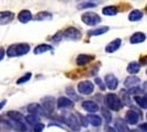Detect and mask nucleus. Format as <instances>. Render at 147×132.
I'll list each match as a JSON object with an SVG mask.
<instances>
[{
	"label": "nucleus",
	"mask_w": 147,
	"mask_h": 132,
	"mask_svg": "<svg viewBox=\"0 0 147 132\" xmlns=\"http://www.w3.org/2000/svg\"><path fill=\"white\" fill-rule=\"evenodd\" d=\"M30 52V45L28 43H16L8 47L7 54L9 57L23 56Z\"/></svg>",
	"instance_id": "obj_1"
},
{
	"label": "nucleus",
	"mask_w": 147,
	"mask_h": 132,
	"mask_svg": "<svg viewBox=\"0 0 147 132\" xmlns=\"http://www.w3.org/2000/svg\"><path fill=\"white\" fill-rule=\"evenodd\" d=\"M104 101H105L107 107L111 110H113V111H119L123 107L121 99L114 94H108L104 98Z\"/></svg>",
	"instance_id": "obj_2"
},
{
	"label": "nucleus",
	"mask_w": 147,
	"mask_h": 132,
	"mask_svg": "<svg viewBox=\"0 0 147 132\" xmlns=\"http://www.w3.org/2000/svg\"><path fill=\"white\" fill-rule=\"evenodd\" d=\"M64 121L74 131H79L80 130V121L79 119H77V114L65 113L64 114Z\"/></svg>",
	"instance_id": "obj_3"
},
{
	"label": "nucleus",
	"mask_w": 147,
	"mask_h": 132,
	"mask_svg": "<svg viewBox=\"0 0 147 132\" xmlns=\"http://www.w3.org/2000/svg\"><path fill=\"white\" fill-rule=\"evenodd\" d=\"M81 20L82 22L87 25H90V26H93V25L98 24L99 22H101V18L100 16H98L97 13L94 12H86L81 16Z\"/></svg>",
	"instance_id": "obj_4"
},
{
	"label": "nucleus",
	"mask_w": 147,
	"mask_h": 132,
	"mask_svg": "<svg viewBox=\"0 0 147 132\" xmlns=\"http://www.w3.org/2000/svg\"><path fill=\"white\" fill-rule=\"evenodd\" d=\"M63 38L76 41V40H79L81 38V32L78 29L74 28V26H69V28H67L65 31L63 32Z\"/></svg>",
	"instance_id": "obj_5"
},
{
	"label": "nucleus",
	"mask_w": 147,
	"mask_h": 132,
	"mask_svg": "<svg viewBox=\"0 0 147 132\" xmlns=\"http://www.w3.org/2000/svg\"><path fill=\"white\" fill-rule=\"evenodd\" d=\"M93 89H94V86L91 82L85 81L78 84V91L81 95H90L93 91Z\"/></svg>",
	"instance_id": "obj_6"
},
{
	"label": "nucleus",
	"mask_w": 147,
	"mask_h": 132,
	"mask_svg": "<svg viewBox=\"0 0 147 132\" xmlns=\"http://www.w3.org/2000/svg\"><path fill=\"white\" fill-rule=\"evenodd\" d=\"M43 102V109L45 110L46 114L47 113H52L55 109V99L53 97H45L42 99Z\"/></svg>",
	"instance_id": "obj_7"
},
{
	"label": "nucleus",
	"mask_w": 147,
	"mask_h": 132,
	"mask_svg": "<svg viewBox=\"0 0 147 132\" xmlns=\"http://www.w3.org/2000/svg\"><path fill=\"white\" fill-rule=\"evenodd\" d=\"M125 119H126L127 123L134 126L140 121V113L137 112L136 110H129L125 114Z\"/></svg>",
	"instance_id": "obj_8"
},
{
	"label": "nucleus",
	"mask_w": 147,
	"mask_h": 132,
	"mask_svg": "<svg viewBox=\"0 0 147 132\" xmlns=\"http://www.w3.org/2000/svg\"><path fill=\"white\" fill-rule=\"evenodd\" d=\"M14 19V13L12 11H1L0 12V24H8L10 22H12Z\"/></svg>",
	"instance_id": "obj_9"
},
{
	"label": "nucleus",
	"mask_w": 147,
	"mask_h": 132,
	"mask_svg": "<svg viewBox=\"0 0 147 132\" xmlns=\"http://www.w3.org/2000/svg\"><path fill=\"white\" fill-rule=\"evenodd\" d=\"M28 110H29L30 113L36 114V116H44V114H46L43 107L41 105H38V104H30L28 106Z\"/></svg>",
	"instance_id": "obj_10"
},
{
	"label": "nucleus",
	"mask_w": 147,
	"mask_h": 132,
	"mask_svg": "<svg viewBox=\"0 0 147 132\" xmlns=\"http://www.w3.org/2000/svg\"><path fill=\"white\" fill-rule=\"evenodd\" d=\"M105 84H107V87L109 89L114 90V89H117V85H119V81L113 74H109V75L105 76Z\"/></svg>",
	"instance_id": "obj_11"
},
{
	"label": "nucleus",
	"mask_w": 147,
	"mask_h": 132,
	"mask_svg": "<svg viewBox=\"0 0 147 132\" xmlns=\"http://www.w3.org/2000/svg\"><path fill=\"white\" fill-rule=\"evenodd\" d=\"M82 108L86 110V111H88V112H97V111H99V106L94 102V101L92 100H86L82 102Z\"/></svg>",
	"instance_id": "obj_12"
},
{
	"label": "nucleus",
	"mask_w": 147,
	"mask_h": 132,
	"mask_svg": "<svg viewBox=\"0 0 147 132\" xmlns=\"http://www.w3.org/2000/svg\"><path fill=\"white\" fill-rule=\"evenodd\" d=\"M57 107L59 109H65V108H71L74 107V101L66 97H61L57 100Z\"/></svg>",
	"instance_id": "obj_13"
},
{
	"label": "nucleus",
	"mask_w": 147,
	"mask_h": 132,
	"mask_svg": "<svg viewBox=\"0 0 147 132\" xmlns=\"http://www.w3.org/2000/svg\"><path fill=\"white\" fill-rule=\"evenodd\" d=\"M32 19H33V17H32V13L30 10H22L18 14V20L21 23H28Z\"/></svg>",
	"instance_id": "obj_14"
},
{
	"label": "nucleus",
	"mask_w": 147,
	"mask_h": 132,
	"mask_svg": "<svg viewBox=\"0 0 147 132\" xmlns=\"http://www.w3.org/2000/svg\"><path fill=\"white\" fill-rule=\"evenodd\" d=\"M7 114H8V117L12 120V121H14V122H18V123H24L25 117L22 114V113L18 112V111H9Z\"/></svg>",
	"instance_id": "obj_15"
},
{
	"label": "nucleus",
	"mask_w": 147,
	"mask_h": 132,
	"mask_svg": "<svg viewBox=\"0 0 147 132\" xmlns=\"http://www.w3.org/2000/svg\"><path fill=\"white\" fill-rule=\"evenodd\" d=\"M93 58H94V56H92V55L80 54V55H78L77 60H76V63H77V65H79V66H85L86 64L90 63Z\"/></svg>",
	"instance_id": "obj_16"
},
{
	"label": "nucleus",
	"mask_w": 147,
	"mask_h": 132,
	"mask_svg": "<svg viewBox=\"0 0 147 132\" xmlns=\"http://www.w3.org/2000/svg\"><path fill=\"white\" fill-rule=\"evenodd\" d=\"M120 46H121V39H115L114 41H112L111 43H109L107 45L105 52L107 53H113V52L119 50Z\"/></svg>",
	"instance_id": "obj_17"
},
{
	"label": "nucleus",
	"mask_w": 147,
	"mask_h": 132,
	"mask_svg": "<svg viewBox=\"0 0 147 132\" xmlns=\"http://www.w3.org/2000/svg\"><path fill=\"white\" fill-rule=\"evenodd\" d=\"M141 83V79L137 77V76H129L126 79H125V82H124V85H125V87L127 88H132V87H135V86H137L138 84Z\"/></svg>",
	"instance_id": "obj_18"
},
{
	"label": "nucleus",
	"mask_w": 147,
	"mask_h": 132,
	"mask_svg": "<svg viewBox=\"0 0 147 132\" xmlns=\"http://www.w3.org/2000/svg\"><path fill=\"white\" fill-rule=\"evenodd\" d=\"M146 40V35L144 34V33H142V32H136L134 33L131 39H129V42L132 44H138V43H142V42H144Z\"/></svg>",
	"instance_id": "obj_19"
},
{
	"label": "nucleus",
	"mask_w": 147,
	"mask_h": 132,
	"mask_svg": "<svg viewBox=\"0 0 147 132\" xmlns=\"http://www.w3.org/2000/svg\"><path fill=\"white\" fill-rule=\"evenodd\" d=\"M86 120L93 127H100L101 126V123H102L101 118L98 117V116H96V114H88Z\"/></svg>",
	"instance_id": "obj_20"
},
{
	"label": "nucleus",
	"mask_w": 147,
	"mask_h": 132,
	"mask_svg": "<svg viewBox=\"0 0 147 132\" xmlns=\"http://www.w3.org/2000/svg\"><path fill=\"white\" fill-rule=\"evenodd\" d=\"M53 50V47L49 45V44H40V45H37L36 47L34 49V54H42V53H45V52H49V51H52Z\"/></svg>",
	"instance_id": "obj_21"
},
{
	"label": "nucleus",
	"mask_w": 147,
	"mask_h": 132,
	"mask_svg": "<svg viewBox=\"0 0 147 132\" xmlns=\"http://www.w3.org/2000/svg\"><path fill=\"white\" fill-rule=\"evenodd\" d=\"M53 19V16L52 13L47 12V11H42V12H38L34 17V20H37V21H47V20H52Z\"/></svg>",
	"instance_id": "obj_22"
},
{
	"label": "nucleus",
	"mask_w": 147,
	"mask_h": 132,
	"mask_svg": "<svg viewBox=\"0 0 147 132\" xmlns=\"http://www.w3.org/2000/svg\"><path fill=\"white\" fill-rule=\"evenodd\" d=\"M140 69H141V64L138 62H131L129 64V66H127V72L132 75L137 74L140 72Z\"/></svg>",
	"instance_id": "obj_23"
},
{
	"label": "nucleus",
	"mask_w": 147,
	"mask_h": 132,
	"mask_svg": "<svg viewBox=\"0 0 147 132\" xmlns=\"http://www.w3.org/2000/svg\"><path fill=\"white\" fill-rule=\"evenodd\" d=\"M109 31V26H100L98 29H94V30H91V31L88 32V34L90 37H96V35H101V34H104L105 32Z\"/></svg>",
	"instance_id": "obj_24"
},
{
	"label": "nucleus",
	"mask_w": 147,
	"mask_h": 132,
	"mask_svg": "<svg viewBox=\"0 0 147 132\" xmlns=\"http://www.w3.org/2000/svg\"><path fill=\"white\" fill-rule=\"evenodd\" d=\"M119 10H117V7L114 6H108V7H104L102 9V13L104 16H115L117 14Z\"/></svg>",
	"instance_id": "obj_25"
},
{
	"label": "nucleus",
	"mask_w": 147,
	"mask_h": 132,
	"mask_svg": "<svg viewBox=\"0 0 147 132\" xmlns=\"http://www.w3.org/2000/svg\"><path fill=\"white\" fill-rule=\"evenodd\" d=\"M143 18V13L142 11L135 9L133 11H131V13L129 14V21H140Z\"/></svg>",
	"instance_id": "obj_26"
},
{
	"label": "nucleus",
	"mask_w": 147,
	"mask_h": 132,
	"mask_svg": "<svg viewBox=\"0 0 147 132\" xmlns=\"http://www.w3.org/2000/svg\"><path fill=\"white\" fill-rule=\"evenodd\" d=\"M115 128L119 132H127V127L126 123L122 119H117L115 121Z\"/></svg>",
	"instance_id": "obj_27"
},
{
	"label": "nucleus",
	"mask_w": 147,
	"mask_h": 132,
	"mask_svg": "<svg viewBox=\"0 0 147 132\" xmlns=\"http://www.w3.org/2000/svg\"><path fill=\"white\" fill-rule=\"evenodd\" d=\"M25 121L30 125V126H35L36 123H38V121H40V119H38V117H37L36 114H29L28 117H25Z\"/></svg>",
	"instance_id": "obj_28"
},
{
	"label": "nucleus",
	"mask_w": 147,
	"mask_h": 132,
	"mask_svg": "<svg viewBox=\"0 0 147 132\" xmlns=\"http://www.w3.org/2000/svg\"><path fill=\"white\" fill-rule=\"evenodd\" d=\"M134 100L136 101V104L140 106L141 108L147 109V99L145 97H140V96H135Z\"/></svg>",
	"instance_id": "obj_29"
},
{
	"label": "nucleus",
	"mask_w": 147,
	"mask_h": 132,
	"mask_svg": "<svg viewBox=\"0 0 147 132\" xmlns=\"http://www.w3.org/2000/svg\"><path fill=\"white\" fill-rule=\"evenodd\" d=\"M31 77H32V74H31V73H26V74H24L21 78H19L18 81H17V84H18V85H21V84H24V83L29 82L31 79Z\"/></svg>",
	"instance_id": "obj_30"
},
{
	"label": "nucleus",
	"mask_w": 147,
	"mask_h": 132,
	"mask_svg": "<svg viewBox=\"0 0 147 132\" xmlns=\"http://www.w3.org/2000/svg\"><path fill=\"white\" fill-rule=\"evenodd\" d=\"M101 112H102V114H103V117H104V119H105V121H107V123L111 122L112 116H111V113L109 112V110L105 109V108H102V109H101Z\"/></svg>",
	"instance_id": "obj_31"
},
{
	"label": "nucleus",
	"mask_w": 147,
	"mask_h": 132,
	"mask_svg": "<svg viewBox=\"0 0 147 132\" xmlns=\"http://www.w3.org/2000/svg\"><path fill=\"white\" fill-rule=\"evenodd\" d=\"M93 7H96L94 3H92V2H82V3H80L78 5V9H87V8H93Z\"/></svg>",
	"instance_id": "obj_32"
},
{
	"label": "nucleus",
	"mask_w": 147,
	"mask_h": 132,
	"mask_svg": "<svg viewBox=\"0 0 147 132\" xmlns=\"http://www.w3.org/2000/svg\"><path fill=\"white\" fill-rule=\"evenodd\" d=\"M142 93V89H140L138 87H132L129 88V93L127 94L129 95H137V94H141Z\"/></svg>",
	"instance_id": "obj_33"
},
{
	"label": "nucleus",
	"mask_w": 147,
	"mask_h": 132,
	"mask_svg": "<svg viewBox=\"0 0 147 132\" xmlns=\"http://www.w3.org/2000/svg\"><path fill=\"white\" fill-rule=\"evenodd\" d=\"M34 127V132H42L44 130V125H42V123H36Z\"/></svg>",
	"instance_id": "obj_34"
},
{
	"label": "nucleus",
	"mask_w": 147,
	"mask_h": 132,
	"mask_svg": "<svg viewBox=\"0 0 147 132\" xmlns=\"http://www.w3.org/2000/svg\"><path fill=\"white\" fill-rule=\"evenodd\" d=\"M63 38V33L61 32H58L57 34H55L53 38H52V41H54V42H59Z\"/></svg>",
	"instance_id": "obj_35"
},
{
	"label": "nucleus",
	"mask_w": 147,
	"mask_h": 132,
	"mask_svg": "<svg viewBox=\"0 0 147 132\" xmlns=\"http://www.w3.org/2000/svg\"><path fill=\"white\" fill-rule=\"evenodd\" d=\"M67 94L71 97V98H74V99H78V96L75 94V91H74L73 88H67Z\"/></svg>",
	"instance_id": "obj_36"
},
{
	"label": "nucleus",
	"mask_w": 147,
	"mask_h": 132,
	"mask_svg": "<svg viewBox=\"0 0 147 132\" xmlns=\"http://www.w3.org/2000/svg\"><path fill=\"white\" fill-rule=\"evenodd\" d=\"M96 83H97V84L99 85V87H100L101 89H102V90H103L104 86H103V84H102V81H101L100 78H96Z\"/></svg>",
	"instance_id": "obj_37"
},
{
	"label": "nucleus",
	"mask_w": 147,
	"mask_h": 132,
	"mask_svg": "<svg viewBox=\"0 0 147 132\" xmlns=\"http://www.w3.org/2000/svg\"><path fill=\"white\" fill-rule=\"evenodd\" d=\"M104 132H117L112 127H110V126H107L105 128H104Z\"/></svg>",
	"instance_id": "obj_38"
},
{
	"label": "nucleus",
	"mask_w": 147,
	"mask_h": 132,
	"mask_svg": "<svg viewBox=\"0 0 147 132\" xmlns=\"http://www.w3.org/2000/svg\"><path fill=\"white\" fill-rule=\"evenodd\" d=\"M140 129L143 132H147V123H142V125H140Z\"/></svg>",
	"instance_id": "obj_39"
},
{
	"label": "nucleus",
	"mask_w": 147,
	"mask_h": 132,
	"mask_svg": "<svg viewBox=\"0 0 147 132\" xmlns=\"http://www.w3.org/2000/svg\"><path fill=\"white\" fill-rule=\"evenodd\" d=\"M5 53H6V52H5V50H3V49H0V61H1V60L5 57Z\"/></svg>",
	"instance_id": "obj_40"
},
{
	"label": "nucleus",
	"mask_w": 147,
	"mask_h": 132,
	"mask_svg": "<svg viewBox=\"0 0 147 132\" xmlns=\"http://www.w3.org/2000/svg\"><path fill=\"white\" fill-rule=\"evenodd\" d=\"M141 63L144 64V65H146V64H147V56H145V58H142Z\"/></svg>",
	"instance_id": "obj_41"
},
{
	"label": "nucleus",
	"mask_w": 147,
	"mask_h": 132,
	"mask_svg": "<svg viewBox=\"0 0 147 132\" xmlns=\"http://www.w3.org/2000/svg\"><path fill=\"white\" fill-rule=\"evenodd\" d=\"M5 105H6V100H2L1 102H0V110L5 107Z\"/></svg>",
	"instance_id": "obj_42"
},
{
	"label": "nucleus",
	"mask_w": 147,
	"mask_h": 132,
	"mask_svg": "<svg viewBox=\"0 0 147 132\" xmlns=\"http://www.w3.org/2000/svg\"><path fill=\"white\" fill-rule=\"evenodd\" d=\"M143 87H144V89L147 91V82H145L144 83V85H143Z\"/></svg>",
	"instance_id": "obj_43"
},
{
	"label": "nucleus",
	"mask_w": 147,
	"mask_h": 132,
	"mask_svg": "<svg viewBox=\"0 0 147 132\" xmlns=\"http://www.w3.org/2000/svg\"><path fill=\"white\" fill-rule=\"evenodd\" d=\"M129 132H136V131H134V130H133V131H129Z\"/></svg>",
	"instance_id": "obj_44"
},
{
	"label": "nucleus",
	"mask_w": 147,
	"mask_h": 132,
	"mask_svg": "<svg viewBox=\"0 0 147 132\" xmlns=\"http://www.w3.org/2000/svg\"><path fill=\"white\" fill-rule=\"evenodd\" d=\"M145 98H146V99H147V95H146V96H145Z\"/></svg>",
	"instance_id": "obj_45"
},
{
	"label": "nucleus",
	"mask_w": 147,
	"mask_h": 132,
	"mask_svg": "<svg viewBox=\"0 0 147 132\" xmlns=\"http://www.w3.org/2000/svg\"><path fill=\"white\" fill-rule=\"evenodd\" d=\"M146 74H147V70H146Z\"/></svg>",
	"instance_id": "obj_46"
},
{
	"label": "nucleus",
	"mask_w": 147,
	"mask_h": 132,
	"mask_svg": "<svg viewBox=\"0 0 147 132\" xmlns=\"http://www.w3.org/2000/svg\"><path fill=\"white\" fill-rule=\"evenodd\" d=\"M146 117H147V116H146Z\"/></svg>",
	"instance_id": "obj_47"
}]
</instances>
